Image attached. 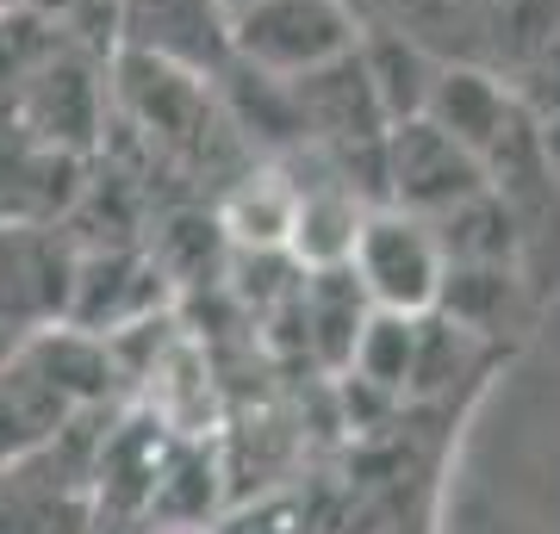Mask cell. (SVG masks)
I'll return each mask as SVG.
<instances>
[{
    "label": "cell",
    "mask_w": 560,
    "mask_h": 534,
    "mask_svg": "<svg viewBox=\"0 0 560 534\" xmlns=\"http://www.w3.org/2000/svg\"><path fill=\"white\" fill-rule=\"evenodd\" d=\"M361 44L349 0H243L231 7V57L261 75H312Z\"/></svg>",
    "instance_id": "obj_1"
},
{
    "label": "cell",
    "mask_w": 560,
    "mask_h": 534,
    "mask_svg": "<svg viewBox=\"0 0 560 534\" xmlns=\"http://www.w3.org/2000/svg\"><path fill=\"white\" fill-rule=\"evenodd\" d=\"M442 242L436 230L399 205H381V212H361L355 249H349V274L361 280V293L374 311H405L423 317L436 305L442 286Z\"/></svg>",
    "instance_id": "obj_2"
},
{
    "label": "cell",
    "mask_w": 560,
    "mask_h": 534,
    "mask_svg": "<svg viewBox=\"0 0 560 534\" xmlns=\"http://www.w3.org/2000/svg\"><path fill=\"white\" fill-rule=\"evenodd\" d=\"M381 180H386V205H399L411 218L436 224L442 212H455L460 199L486 193L480 156L460 150L448 131H436L430 119H399L386 124L381 138Z\"/></svg>",
    "instance_id": "obj_3"
},
{
    "label": "cell",
    "mask_w": 560,
    "mask_h": 534,
    "mask_svg": "<svg viewBox=\"0 0 560 534\" xmlns=\"http://www.w3.org/2000/svg\"><path fill=\"white\" fill-rule=\"evenodd\" d=\"M75 242L57 230V218H0V330L38 336L69 311L75 286Z\"/></svg>",
    "instance_id": "obj_4"
},
{
    "label": "cell",
    "mask_w": 560,
    "mask_h": 534,
    "mask_svg": "<svg viewBox=\"0 0 560 534\" xmlns=\"http://www.w3.org/2000/svg\"><path fill=\"white\" fill-rule=\"evenodd\" d=\"M0 112L20 124L32 143L75 156V150H88L94 131H101V81H94V62L81 57L69 38L50 44V50L32 62V75H25L13 94H0Z\"/></svg>",
    "instance_id": "obj_5"
},
{
    "label": "cell",
    "mask_w": 560,
    "mask_h": 534,
    "mask_svg": "<svg viewBox=\"0 0 560 534\" xmlns=\"http://www.w3.org/2000/svg\"><path fill=\"white\" fill-rule=\"evenodd\" d=\"M418 119H430L436 131H448L460 150H474L480 168H486V180H492V162L504 156V143H517L523 131H536L529 112L517 106V94H511L499 75L474 69V62H442Z\"/></svg>",
    "instance_id": "obj_6"
},
{
    "label": "cell",
    "mask_w": 560,
    "mask_h": 534,
    "mask_svg": "<svg viewBox=\"0 0 560 534\" xmlns=\"http://www.w3.org/2000/svg\"><path fill=\"white\" fill-rule=\"evenodd\" d=\"M119 50L212 75L231 57V13L224 0H119Z\"/></svg>",
    "instance_id": "obj_7"
},
{
    "label": "cell",
    "mask_w": 560,
    "mask_h": 534,
    "mask_svg": "<svg viewBox=\"0 0 560 534\" xmlns=\"http://www.w3.org/2000/svg\"><path fill=\"white\" fill-rule=\"evenodd\" d=\"M287 87H293V106H300L312 143H330L337 156H355V143L361 150H381L386 112H381V94H374L368 69H361V50L324 62L312 75H293Z\"/></svg>",
    "instance_id": "obj_8"
},
{
    "label": "cell",
    "mask_w": 560,
    "mask_h": 534,
    "mask_svg": "<svg viewBox=\"0 0 560 534\" xmlns=\"http://www.w3.org/2000/svg\"><path fill=\"white\" fill-rule=\"evenodd\" d=\"M162 298V268L143 256H125V249H101V256H75V286H69V311L62 323L75 330H125L138 323L143 311H156Z\"/></svg>",
    "instance_id": "obj_9"
},
{
    "label": "cell",
    "mask_w": 560,
    "mask_h": 534,
    "mask_svg": "<svg viewBox=\"0 0 560 534\" xmlns=\"http://www.w3.org/2000/svg\"><path fill=\"white\" fill-rule=\"evenodd\" d=\"M293 187H300V205H293V237H287V249L305 268H337V261H349L355 230H361L355 187L349 180H324V187L293 180Z\"/></svg>",
    "instance_id": "obj_10"
},
{
    "label": "cell",
    "mask_w": 560,
    "mask_h": 534,
    "mask_svg": "<svg viewBox=\"0 0 560 534\" xmlns=\"http://www.w3.org/2000/svg\"><path fill=\"white\" fill-rule=\"evenodd\" d=\"M361 69H368V81H374V94H381V112L386 124L399 119H418L423 99H430V81H436L442 62L423 50V44H411L405 32H374V38H361Z\"/></svg>",
    "instance_id": "obj_11"
},
{
    "label": "cell",
    "mask_w": 560,
    "mask_h": 534,
    "mask_svg": "<svg viewBox=\"0 0 560 534\" xmlns=\"http://www.w3.org/2000/svg\"><path fill=\"white\" fill-rule=\"evenodd\" d=\"M300 305H305V330L318 336V355L330 360V367H349L361 323H368V311H374L368 293H361V280L349 274V261H337V268H312Z\"/></svg>",
    "instance_id": "obj_12"
},
{
    "label": "cell",
    "mask_w": 560,
    "mask_h": 534,
    "mask_svg": "<svg viewBox=\"0 0 560 534\" xmlns=\"http://www.w3.org/2000/svg\"><path fill=\"white\" fill-rule=\"evenodd\" d=\"M293 205H300V187L280 180L275 168H249V175L231 187L219 212V230H231V242L243 249H287L293 237Z\"/></svg>",
    "instance_id": "obj_13"
},
{
    "label": "cell",
    "mask_w": 560,
    "mask_h": 534,
    "mask_svg": "<svg viewBox=\"0 0 560 534\" xmlns=\"http://www.w3.org/2000/svg\"><path fill=\"white\" fill-rule=\"evenodd\" d=\"M430 230H436V242H442V261H492V268H504L511 249H517V237H511V212H504L499 187L460 199L455 212H442Z\"/></svg>",
    "instance_id": "obj_14"
},
{
    "label": "cell",
    "mask_w": 560,
    "mask_h": 534,
    "mask_svg": "<svg viewBox=\"0 0 560 534\" xmlns=\"http://www.w3.org/2000/svg\"><path fill=\"white\" fill-rule=\"evenodd\" d=\"M418 323L423 317H405V311H368L355 336V379L381 385V392H405L411 385V367H418Z\"/></svg>",
    "instance_id": "obj_15"
},
{
    "label": "cell",
    "mask_w": 560,
    "mask_h": 534,
    "mask_svg": "<svg viewBox=\"0 0 560 534\" xmlns=\"http://www.w3.org/2000/svg\"><path fill=\"white\" fill-rule=\"evenodd\" d=\"M393 7V32H405L411 44H423L430 57L448 50L460 32H480L486 7L480 0H386Z\"/></svg>",
    "instance_id": "obj_16"
},
{
    "label": "cell",
    "mask_w": 560,
    "mask_h": 534,
    "mask_svg": "<svg viewBox=\"0 0 560 534\" xmlns=\"http://www.w3.org/2000/svg\"><path fill=\"white\" fill-rule=\"evenodd\" d=\"M13 348H20V336H7V330H0V367L13 360Z\"/></svg>",
    "instance_id": "obj_17"
},
{
    "label": "cell",
    "mask_w": 560,
    "mask_h": 534,
    "mask_svg": "<svg viewBox=\"0 0 560 534\" xmlns=\"http://www.w3.org/2000/svg\"><path fill=\"white\" fill-rule=\"evenodd\" d=\"M231 7H243V0H224V13H231Z\"/></svg>",
    "instance_id": "obj_18"
}]
</instances>
